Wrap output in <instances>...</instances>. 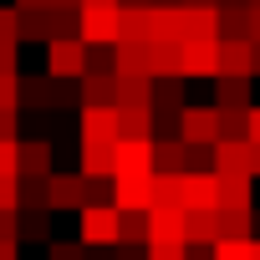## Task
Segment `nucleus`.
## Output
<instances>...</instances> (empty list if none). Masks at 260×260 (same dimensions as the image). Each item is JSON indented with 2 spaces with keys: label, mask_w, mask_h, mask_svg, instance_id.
<instances>
[{
  "label": "nucleus",
  "mask_w": 260,
  "mask_h": 260,
  "mask_svg": "<svg viewBox=\"0 0 260 260\" xmlns=\"http://www.w3.org/2000/svg\"><path fill=\"white\" fill-rule=\"evenodd\" d=\"M16 153H21V138H0V179H16Z\"/></svg>",
  "instance_id": "39"
},
{
  "label": "nucleus",
  "mask_w": 260,
  "mask_h": 260,
  "mask_svg": "<svg viewBox=\"0 0 260 260\" xmlns=\"http://www.w3.org/2000/svg\"><path fill=\"white\" fill-rule=\"evenodd\" d=\"M250 46H255V77H260V41H250Z\"/></svg>",
  "instance_id": "55"
},
{
  "label": "nucleus",
  "mask_w": 260,
  "mask_h": 260,
  "mask_svg": "<svg viewBox=\"0 0 260 260\" xmlns=\"http://www.w3.org/2000/svg\"><path fill=\"white\" fill-rule=\"evenodd\" d=\"M51 245V209H16V245Z\"/></svg>",
  "instance_id": "20"
},
{
  "label": "nucleus",
  "mask_w": 260,
  "mask_h": 260,
  "mask_svg": "<svg viewBox=\"0 0 260 260\" xmlns=\"http://www.w3.org/2000/svg\"><path fill=\"white\" fill-rule=\"evenodd\" d=\"M0 77H21L16 72V46H0Z\"/></svg>",
  "instance_id": "43"
},
{
  "label": "nucleus",
  "mask_w": 260,
  "mask_h": 260,
  "mask_svg": "<svg viewBox=\"0 0 260 260\" xmlns=\"http://www.w3.org/2000/svg\"><path fill=\"white\" fill-rule=\"evenodd\" d=\"M112 209H153V174H112Z\"/></svg>",
  "instance_id": "5"
},
{
  "label": "nucleus",
  "mask_w": 260,
  "mask_h": 260,
  "mask_svg": "<svg viewBox=\"0 0 260 260\" xmlns=\"http://www.w3.org/2000/svg\"><path fill=\"white\" fill-rule=\"evenodd\" d=\"M219 77H255V46L250 41H219Z\"/></svg>",
  "instance_id": "18"
},
{
  "label": "nucleus",
  "mask_w": 260,
  "mask_h": 260,
  "mask_svg": "<svg viewBox=\"0 0 260 260\" xmlns=\"http://www.w3.org/2000/svg\"><path fill=\"white\" fill-rule=\"evenodd\" d=\"M184 260H214V245H184Z\"/></svg>",
  "instance_id": "47"
},
{
  "label": "nucleus",
  "mask_w": 260,
  "mask_h": 260,
  "mask_svg": "<svg viewBox=\"0 0 260 260\" xmlns=\"http://www.w3.org/2000/svg\"><path fill=\"white\" fill-rule=\"evenodd\" d=\"M219 138L224 143H250V107L245 112H219Z\"/></svg>",
  "instance_id": "35"
},
{
  "label": "nucleus",
  "mask_w": 260,
  "mask_h": 260,
  "mask_svg": "<svg viewBox=\"0 0 260 260\" xmlns=\"http://www.w3.org/2000/svg\"><path fill=\"white\" fill-rule=\"evenodd\" d=\"M117 138H138V143H153V138H158L153 107H117Z\"/></svg>",
  "instance_id": "15"
},
{
  "label": "nucleus",
  "mask_w": 260,
  "mask_h": 260,
  "mask_svg": "<svg viewBox=\"0 0 260 260\" xmlns=\"http://www.w3.org/2000/svg\"><path fill=\"white\" fill-rule=\"evenodd\" d=\"M189 148L179 138H153V174H184Z\"/></svg>",
  "instance_id": "27"
},
{
  "label": "nucleus",
  "mask_w": 260,
  "mask_h": 260,
  "mask_svg": "<svg viewBox=\"0 0 260 260\" xmlns=\"http://www.w3.org/2000/svg\"><path fill=\"white\" fill-rule=\"evenodd\" d=\"M0 240H16V209H0Z\"/></svg>",
  "instance_id": "46"
},
{
  "label": "nucleus",
  "mask_w": 260,
  "mask_h": 260,
  "mask_svg": "<svg viewBox=\"0 0 260 260\" xmlns=\"http://www.w3.org/2000/svg\"><path fill=\"white\" fill-rule=\"evenodd\" d=\"M214 240H219L214 209H184V245H214Z\"/></svg>",
  "instance_id": "25"
},
{
  "label": "nucleus",
  "mask_w": 260,
  "mask_h": 260,
  "mask_svg": "<svg viewBox=\"0 0 260 260\" xmlns=\"http://www.w3.org/2000/svg\"><path fill=\"white\" fill-rule=\"evenodd\" d=\"M0 260H21V245L16 240H0Z\"/></svg>",
  "instance_id": "49"
},
{
  "label": "nucleus",
  "mask_w": 260,
  "mask_h": 260,
  "mask_svg": "<svg viewBox=\"0 0 260 260\" xmlns=\"http://www.w3.org/2000/svg\"><path fill=\"white\" fill-rule=\"evenodd\" d=\"M112 260H148V245H112Z\"/></svg>",
  "instance_id": "41"
},
{
  "label": "nucleus",
  "mask_w": 260,
  "mask_h": 260,
  "mask_svg": "<svg viewBox=\"0 0 260 260\" xmlns=\"http://www.w3.org/2000/svg\"><path fill=\"white\" fill-rule=\"evenodd\" d=\"M82 143H117V107H82Z\"/></svg>",
  "instance_id": "10"
},
{
  "label": "nucleus",
  "mask_w": 260,
  "mask_h": 260,
  "mask_svg": "<svg viewBox=\"0 0 260 260\" xmlns=\"http://www.w3.org/2000/svg\"><path fill=\"white\" fill-rule=\"evenodd\" d=\"M0 112H21V92H16V77H0Z\"/></svg>",
  "instance_id": "40"
},
{
  "label": "nucleus",
  "mask_w": 260,
  "mask_h": 260,
  "mask_svg": "<svg viewBox=\"0 0 260 260\" xmlns=\"http://www.w3.org/2000/svg\"><path fill=\"white\" fill-rule=\"evenodd\" d=\"M61 36V26H56V11H26L21 16V41L31 46V41H41V46H51Z\"/></svg>",
  "instance_id": "23"
},
{
  "label": "nucleus",
  "mask_w": 260,
  "mask_h": 260,
  "mask_svg": "<svg viewBox=\"0 0 260 260\" xmlns=\"http://www.w3.org/2000/svg\"><path fill=\"white\" fill-rule=\"evenodd\" d=\"M77 240H82L87 250H112V245H117V209H112V204H87Z\"/></svg>",
  "instance_id": "4"
},
{
  "label": "nucleus",
  "mask_w": 260,
  "mask_h": 260,
  "mask_svg": "<svg viewBox=\"0 0 260 260\" xmlns=\"http://www.w3.org/2000/svg\"><path fill=\"white\" fill-rule=\"evenodd\" d=\"M117 245H148V209L117 214Z\"/></svg>",
  "instance_id": "34"
},
{
  "label": "nucleus",
  "mask_w": 260,
  "mask_h": 260,
  "mask_svg": "<svg viewBox=\"0 0 260 260\" xmlns=\"http://www.w3.org/2000/svg\"><path fill=\"white\" fill-rule=\"evenodd\" d=\"M250 179H260V143H250Z\"/></svg>",
  "instance_id": "52"
},
{
  "label": "nucleus",
  "mask_w": 260,
  "mask_h": 260,
  "mask_svg": "<svg viewBox=\"0 0 260 260\" xmlns=\"http://www.w3.org/2000/svg\"><path fill=\"white\" fill-rule=\"evenodd\" d=\"M250 87H255V77H214V107H219V112H245V107H255V102H250Z\"/></svg>",
  "instance_id": "14"
},
{
  "label": "nucleus",
  "mask_w": 260,
  "mask_h": 260,
  "mask_svg": "<svg viewBox=\"0 0 260 260\" xmlns=\"http://www.w3.org/2000/svg\"><path fill=\"white\" fill-rule=\"evenodd\" d=\"M11 11H21V16L26 11H51V0H11Z\"/></svg>",
  "instance_id": "48"
},
{
  "label": "nucleus",
  "mask_w": 260,
  "mask_h": 260,
  "mask_svg": "<svg viewBox=\"0 0 260 260\" xmlns=\"http://www.w3.org/2000/svg\"><path fill=\"white\" fill-rule=\"evenodd\" d=\"M189 77H219V41H184V82Z\"/></svg>",
  "instance_id": "11"
},
{
  "label": "nucleus",
  "mask_w": 260,
  "mask_h": 260,
  "mask_svg": "<svg viewBox=\"0 0 260 260\" xmlns=\"http://www.w3.org/2000/svg\"><path fill=\"white\" fill-rule=\"evenodd\" d=\"M46 77L51 82H82L87 77V46H82V36H56L46 46Z\"/></svg>",
  "instance_id": "2"
},
{
  "label": "nucleus",
  "mask_w": 260,
  "mask_h": 260,
  "mask_svg": "<svg viewBox=\"0 0 260 260\" xmlns=\"http://www.w3.org/2000/svg\"><path fill=\"white\" fill-rule=\"evenodd\" d=\"M77 97H82V107H117V77L112 72H87L77 82Z\"/></svg>",
  "instance_id": "13"
},
{
  "label": "nucleus",
  "mask_w": 260,
  "mask_h": 260,
  "mask_svg": "<svg viewBox=\"0 0 260 260\" xmlns=\"http://www.w3.org/2000/svg\"><path fill=\"white\" fill-rule=\"evenodd\" d=\"M82 179H112V143H82Z\"/></svg>",
  "instance_id": "26"
},
{
  "label": "nucleus",
  "mask_w": 260,
  "mask_h": 260,
  "mask_svg": "<svg viewBox=\"0 0 260 260\" xmlns=\"http://www.w3.org/2000/svg\"><path fill=\"white\" fill-rule=\"evenodd\" d=\"M153 209H184V174H153Z\"/></svg>",
  "instance_id": "32"
},
{
  "label": "nucleus",
  "mask_w": 260,
  "mask_h": 260,
  "mask_svg": "<svg viewBox=\"0 0 260 260\" xmlns=\"http://www.w3.org/2000/svg\"><path fill=\"white\" fill-rule=\"evenodd\" d=\"M16 92H21V107H31V112H46V107H56V82L41 72V77H16Z\"/></svg>",
  "instance_id": "16"
},
{
  "label": "nucleus",
  "mask_w": 260,
  "mask_h": 260,
  "mask_svg": "<svg viewBox=\"0 0 260 260\" xmlns=\"http://www.w3.org/2000/svg\"><path fill=\"white\" fill-rule=\"evenodd\" d=\"M219 219V240H255V209H214Z\"/></svg>",
  "instance_id": "29"
},
{
  "label": "nucleus",
  "mask_w": 260,
  "mask_h": 260,
  "mask_svg": "<svg viewBox=\"0 0 260 260\" xmlns=\"http://www.w3.org/2000/svg\"><path fill=\"white\" fill-rule=\"evenodd\" d=\"M117 107H153V77H117Z\"/></svg>",
  "instance_id": "30"
},
{
  "label": "nucleus",
  "mask_w": 260,
  "mask_h": 260,
  "mask_svg": "<svg viewBox=\"0 0 260 260\" xmlns=\"http://www.w3.org/2000/svg\"><path fill=\"white\" fill-rule=\"evenodd\" d=\"M16 122H21V112H0V138H21Z\"/></svg>",
  "instance_id": "44"
},
{
  "label": "nucleus",
  "mask_w": 260,
  "mask_h": 260,
  "mask_svg": "<svg viewBox=\"0 0 260 260\" xmlns=\"http://www.w3.org/2000/svg\"><path fill=\"white\" fill-rule=\"evenodd\" d=\"M255 240H214V260H250Z\"/></svg>",
  "instance_id": "36"
},
{
  "label": "nucleus",
  "mask_w": 260,
  "mask_h": 260,
  "mask_svg": "<svg viewBox=\"0 0 260 260\" xmlns=\"http://www.w3.org/2000/svg\"><path fill=\"white\" fill-rule=\"evenodd\" d=\"M77 36L87 51H112L117 46V6H82Z\"/></svg>",
  "instance_id": "1"
},
{
  "label": "nucleus",
  "mask_w": 260,
  "mask_h": 260,
  "mask_svg": "<svg viewBox=\"0 0 260 260\" xmlns=\"http://www.w3.org/2000/svg\"><path fill=\"white\" fill-rule=\"evenodd\" d=\"M112 174H153V143L117 138L112 143Z\"/></svg>",
  "instance_id": "9"
},
{
  "label": "nucleus",
  "mask_w": 260,
  "mask_h": 260,
  "mask_svg": "<svg viewBox=\"0 0 260 260\" xmlns=\"http://www.w3.org/2000/svg\"><path fill=\"white\" fill-rule=\"evenodd\" d=\"M184 6H194V11H204V6H219V0H184Z\"/></svg>",
  "instance_id": "54"
},
{
  "label": "nucleus",
  "mask_w": 260,
  "mask_h": 260,
  "mask_svg": "<svg viewBox=\"0 0 260 260\" xmlns=\"http://www.w3.org/2000/svg\"><path fill=\"white\" fill-rule=\"evenodd\" d=\"M0 209H16V179H0Z\"/></svg>",
  "instance_id": "45"
},
{
  "label": "nucleus",
  "mask_w": 260,
  "mask_h": 260,
  "mask_svg": "<svg viewBox=\"0 0 260 260\" xmlns=\"http://www.w3.org/2000/svg\"><path fill=\"white\" fill-rule=\"evenodd\" d=\"M0 46H21V11L0 6Z\"/></svg>",
  "instance_id": "37"
},
{
  "label": "nucleus",
  "mask_w": 260,
  "mask_h": 260,
  "mask_svg": "<svg viewBox=\"0 0 260 260\" xmlns=\"http://www.w3.org/2000/svg\"><path fill=\"white\" fill-rule=\"evenodd\" d=\"M184 41H219V6H184Z\"/></svg>",
  "instance_id": "22"
},
{
  "label": "nucleus",
  "mask_w": 260,
  "mask_h": 260,
  "mask_svg": "<svg viewBox=\"0 0 260 260\" xmlns=\"http://www.w3.org/2000/svg\"><path fill=\"white\" fill-rule=\"evenodd\" d=\"M179 143H184V148H214V143H219V107H214V102L179 112Z\"/></svg>",
  "instance_id": "3"
},
{
  "label": "nucleus",
  "mask_w": 260,
  "mask_h": 260,
  "mask_svg": "<svg viewBox=\"0 0 260 260\" xmlns=\"http://www.w3.org/2000/svg\"><path fill=\"white\" fill-rule=\"evenodd\" d=\"M219 41H250V6H219Z\"/></svg>",
  "instance_id": "31"
},
{
  "label": "nucleus",
  "mask_w": 260,
  "mask_h": 260,
  "mask_svg": "<svg viewBox=\"0 0 260 260\" xmlns=\"http://www.w3.org/2000/svg\"><path fill=\"white\" fill-rule=\"evenodd\" d=\"M117 6H133V11H153V0H117Z\"/></svg>",
  "instance_id": "53"
},
{
  "label": "nucleus",
  "mask_w": 260,
  "mask_h": 260,
  "mask_svg": "<svg viewBox=\"0 0 260 260\" xmlns=\"http://www.w3.org/2000/svg\"><path fill=\"white\" fill-rule=\"evenodd\" d=\"M112 72L117 77H148V46H112Z\"/></svg>",
  "instance_id": "33"
},
{
  "label": "nucleus",
  "mask_w": 260,
  "mask_h": 260,
  "mask_svg": "<svg viewBox=\"0 0 260 260\" xmlns=\"http://www.w3.org/2000/svg\"><path fill=\"white\" fill-rule=\"evenodd\" d=\"M153 6H184V0H153Z\"/></svg>",
  "instance_id": "57"
},
{
  "label": "nucleus",
  "mask_w": 260,
  "mask_h": 260,
  "mask_svg": "<svg viewBox=\"0 0 260 260\" xmlns=\"http://www.w3.org/2000/svg\"><path fill=\"white\" fill-rule=\"evenodd\" d=\"M82 6H117V0H82Z\"/></svg>",
  "instance_id": "56"
},
{
  "label": "nucleus",
  "mask_w": 260,
  "mask_h": 260,
  "mask_svg": "<svg viewBox=\"0 0 260 260\" xmlns=\"http://www.w3.org/2000/svg\"><path fill=\"white\" fill-rule=\"evenodd\" d=\"M219 179V209H255L250 174H214Z\"/></svg>",
  "instance_id": "24"
},
{
  "label": "nucleus",
  "mask_w": 260,
  "mask_h": 260,
  "mask_svg": "<svg viewBox=\"0 0 260 260\" xmlns=\"http://www.w3.org/2000/svg\"><path fill=\"white\" fill-rule=\"evenodd\" d=\"M250 260H260V240H255V255H250Z\"/></svg>",
  "instance_id": "58"
},
{
  "label": "nucleus",
  "mask_w": 260,
  "mask_h": 260,
  "mask_svg": "<svg viewBox=\"0 0 260 260\" xmlns=\"http://www.w3.org/2000/svg\"><path fill=\"white\" fill-rule=\"evenodd\" d=\"M56 164H51V143L46 138H21V153H16V179H51Z\"/></svg>",
  "instance_id": "8"
},
{
  "label": "nucleus",
  "mask_w": 260,
  "mask_h": 260,
  "mask_svg": "<svg viewBox=\"0 0 260 260\" xmlns=\"http://www.w3.org/2000/svg\"><path fill=\"white\" fill-rule=\"evenodd\" d=\"M250 41H260V6H250Z\"/></svg>",
  "instance_id": "51"
},
{
  "label": "nucleus",
  "mask_w": 260,
  "mask_h": 260,
  "mask_svg": "<svg viewBox=\"0 0 260 260\" xmlns=\"http://www.w3.org/2000/svg\"><path fill=\"white\" fill-rule=\"evenodd\" d=\"M214 174H250V143H214Z\"/></svg>",
  "instance_id": "28"
},
{
  "label": "nucleus",
  "mask_w": 260,
  "mask_h": 260,
  "mask_svg": "<svg viewBox=\"0 0 260 260\" xmlns=\"http://www.w3.org/2000/svg\"><path fill=\"white\" fill-rule=\"evenodd\" d=\"M46 209H51V214H56V209L82 214V209H87V179H82V174H51V179H46Z\"/></svg>",
  "instance_id": "6"
},
{
  "label": "nucleus",
  "mask_w": 260,
  "mask_h": 260,
  "mask_svg": "<svg viewBox=\"0 0 260 260\" xmlns=\"http://www.w3.org/2000/svg\"><path fill=\"white\" fill-rule=\"evenodd\" d=\"M148 77H184V41H148Z\"/></svg>",
  "instance_id": "12"
},
{
  "label": "nucleus",
  "mask_w": 260,
  "mask_h": 260,
  "mask_svg": "<svg viewBox=\"0 0 260 260\" xmlns=\"http://www.w3.org/2000/svg\"><path fill=\"white\" fill-rule=\"evenodd\" d=\"M148 245H184V209H148Z\"/></svg>",
  "instance_id": "17"
},
{
  "label": "nucleus",
  "mask_w": 260,
  "mask_h": 260,
  "mask_svg": "<svg viewBox=\"0 0 260 260\" xmlns=\"http://www.w3.org/2000/svg\"><path fill=\"white\" fill-rule=\"evenodd\" d=\"M148 260H184V245H148Z\"/></svg>",
  "instance_id": "42"
},
{
  "label": "nucleus",
  "mask_w": 260,
  "mask_h": 260,
  "mask_svg": "<svg viewBox=\"0 0 260 260\" xmlns=\"http://www.w3.org/2000/svg\"><path fill=\"white\" fill-rule=\"evenodd\" d=\"M184 209H219V179L214 174H184Z\"/></svg>",
  "instance_id": "19"
},
{
  "label": "nucleus",
  "mask_w": 260,
  "mask_h": 260,
  "mask_svg": "<svg viewBox=\"0 0 260 260\" xmlns=\"http://www.w3.org/2000/svg\"><path fill=\"white\" fill-rule=\"evenodd\" d=\"M179 112H184V77H158L153 82V122H174L179 133Z\"/></svg>",
  "instance_id": "7"
},
{
  "label": "nucleus",
  "mask_w": 260,
  "mask_h": 260,
  "mask_svg": "<svg viewBox=\"0 0 260 260\" xmlns=\"http://www.w3.org/2000/svg\"><path fill=\"white\" fill-rule=\"evenodd\" d=\"M250 143H260V107H250Z\"/></svg>",
  "instance_id": "50"
},
{
  "label": "nucleus",
  "mask_w": 260,
  "mask_h": 260,
  "mask_svg": "<svg viewBox=\"0 0 260 260\" xmlns=\"http://www.w3.org/2000/svg\"><path fill=\"white\" fill-rule=\"evenodd\" d=\"M153 31H148V11H133V6H117V46H148Z\"/></svg>",
  "instance_id": "21"
},
{
  "label": "nucleus",
  "mask_w": 260,
  "mask_h": 260,
  "mask_svg": "<svg viewBox=\"0 0 260 260\" xmlns=\"http://www.w3.org/2000/svg\"><path fill=\"white\" fill-rule=\"evenodd\" d=\"M46 260H87V245L82 240H51L46 245Z\"/></svg>",
  "instance_id": "38"
}]
</instances>
